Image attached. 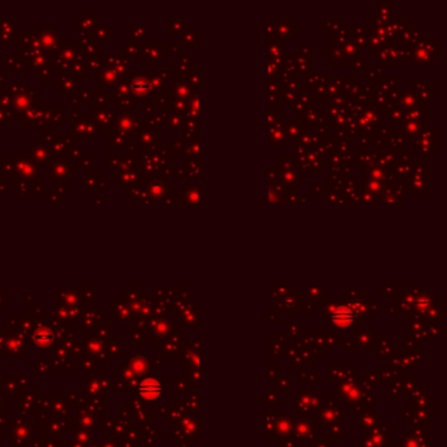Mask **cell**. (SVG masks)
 I'll list each match as a JSON object with an SVG mask.
<instances>
[{
  "label": "cell",
  "instance_id": "cell-1",
  "mask_svg": "<svg viewBox=\"0 0 447 447\" xmlns=\"http://www.w3.org/2000/svg\"><path fill=\"white\" fill-rule=\"evenodd\" d=\"M9 97L12 113H25L28 109H31L32 100H35V92L29 89L28 84H17Z\"/></svg>",
  "mask_w": 447,
  "mask_h": 447
},
{
  "label": "cell",
  "instance_id": "cell-2",
  "mask_svg": "<svg viewBox=\"0 0 447 447\" xmlns=\"http://www.w3.org/2000/svg\"><path fill=\"white\" fill-rule=\"evenodd\" d=\"M13 158H15L13 162H11L13 169L19 172L21 177H24V181L31 182L32 180H36V181L40 180L38 168L32 160L24 159L23 156H13Z\"/></svg>",
  "mask_w": 447,
  "mask_h": 447
},
{
  "label": "cell",
  "instance_id": "cell-3",
  "mask_svg": "<svg viewBox=\"0 0 447 447\" xmlns=\"http://www.w3.org/2000/svg\"><path fill=\"white\" fill-rule=\"evenodd\" d=\"M89 117L93 120V123H97L100 127L106 129L110 127L113 121L117 118V116L113 113V110L110 108H103V106H97V108H92L89 110Z\"/></svg>",
  "mask_w": 447,
  "mask_h": 447
},
{
  "label": "cell",
  "instance_id": "cell-4",
  "mask_svg": "<svg viewBox=\"0 0 447 447\" xmlns=\"http://www.w3.org/2000/svg\"><path fill=\"white\" fill-rule=\"evenodd\" d=\"M49 31H46L45 27H42L43 32H42L41 35H38V38H40V42H41V46L42 49L45 50L46 53H53V51H57L58 50V45H59V36L55 31H54L53 28L49 27Z\"/></svg>",
  "mask_w": 447,
  "mask_h": 447
},
{
  "label": "cell",
  "instance_id": "cell-5",
  "mask_svg": "<svg viewBox=\"0 0 447 447\" xmlns=\"http://www.w3.org/2000/svg\"><path fill=\"white\" fill-rule=\"evenodd\" d=\"M80 87V79L76 76H61L59 79L55 80V88L61 91V93H78V89Z\"/></svg>",
  "mask_w": 447,
  "mask_h": 447
},
{
  "label": "cell",
  "instance_id": "cell-6",
  "mask_svg": "<svg viewBox=\"0 0 447 447\" xmlns=\"http://www.w3.org/2000/svg\"><path fill=\"white\" fill-rule=\"evenodd\" d=\"M16 20L3 19L0 20V45L4 46V42H8L7 45L11 46V42L16 36Z\"/></svg>",
  "mask_w": 447,
  "mask_h": 447
},
{
  "label": "cell",
  "instance_id": "cell-7",
  "mask_svg": "<svg viewBox=\"0 0 447 447\" xmlns=\"http://www.w3.org/2000/svg\"><path fill=\"white\" fill-rule=\"evenodd\" d=\"M32 162L37 165H47L50 162V150L46 144H32L31 146Z\"/></svg>",
  "mask_w": 447,
  "mask_h": 447
},
{
  "label": "cell",
  "instance_id": "cell-8",
  "mask_svg": "<svg viewBox=\"0 0 447 447\" xmlns=\"http://www.w3.org/2000/svg\"><path fill=\"white\" fill-rule=\"evenodd\" d=\"M139 394L147 400H154L160 394V383L155 379H146L139 386Z\"/></svg>",
  "mask_w": 447,
  "mask_h": 447
},
{
  "label": "cell",
  "instance_id": "cell-9",
  "mask_svg": "<svg viewBox=\"0 0 447 447\" xmlns=\"http://www.w3.org/2000/svg\"><path fill=\"white\" fill-rule=\"evenodd\" d=\"M96 80L97 83H100L103 87H110V85H114V84H118L121 81V76L118 75L117 72L110 70L109 67H104L100 72H97V76H96Z\"/></svg>",
  "mask_w": 447,
  "mask_h": 447
},
{
  "label": "cell",
  "instance_id": "cell-10",
  "mask_svg": "<svg viewBox=\"0 0 447 447\" xmlns=\"http://www.w3.org/2000/svg\"><path fill=\"white\" fill-rule=\"evenodd\" d=\"M74 133L76 131V138H80V137H84V135H87V137H95L96 134L93 133V129L96 127V125L93 122H89L87 121L84 118L79 120V121H74Z\"/></svg>",
  "mask_w": 447,
  "mask_h": 447
},
{
  "label": "cell",
  "instance_id": "cell-11",
  "mask_svg": "<svg viewBox=\"0 0 447 447\" xmlns=\"http://www.w3.org/2000/svg\"><path fill=\"white\" fill-rule=\"evenodd\" d=\"M134 120L131 117V114H125V116H118L116 118V130L118 133H122L127 135V134H131V131L134 130Z\"/></svg>",
  "mask_w": 447,
  "mask_h": 447
},
{
  "label": "cell",
  "instance_id": "cell-12",
  "mask_svg": "<svg viewBox=\"0 0 447 447\" xmlns=\"http://www.w3.org/2000/svg\"><path fill=\"white\" fill-rule=\"evenodd\" d=\"M332 320L338 326H346L352 323L353 314L348 308H340V310L334 311L333 315H332Z\"/></svg>",
  "mask_w": 447,
  "mask_h": 447
},
{
  "label": "cell",
  "instance_id": "cell-13",
  "mask_svg": "<svg viewBox=\"0 0 447 447\" xmlns=\"http://www.w3.org/2000/svg\"><path fill=\"white\" fill-rule=\"evenodd\" d=\"M49 177L51 180H62V181H65L66 178L69 177V167L66 165L65 163H57L55 165L51 167L50 169V173H49Z\"/></svg>",
  "mask_w": 447,
  "mask_h": 447
},
{
  "label": "cell",
  "instance_id": "cell-14",
  "mask_svg": "<svg viewBox=\"0 0 447 447\" xmlns=\"http://www.w3.org/2000/svg\"><path fill=\"white\" fill-rule=\"evenodd\" d=\"M112 33H113L112 32V25H108V27L103 25V27L97 28V29L93 31V40L92 41L96 42L97 45H99V42H108L112 40V38L108 37V35L112 36Z\"/></svg>",
  "mask_w": 447,
  "mask_h": 447
},
{
  "label": "cell",
  "instance_id": "cell-15",
  "mask_svg": "<svg viewBox=\"0 0 447 447\" xmlns=\"http://www.w3.org/2000/svg\"><path fill=\"white\" fill-rule=\"evenodd\" d=\"M126 140L129 142V138L125 134L116 133L109 138V148H122L126 144Z\"/></svg>",
  "mask_w": 447,
  "mask_h": 447
},
{
  "label": "cell",
  "instance_id": "cell-16",
  "mask_svg": "<svg viewBox=\"0 0 447 447\" xmlns=\"http://www.w3.org/2000/svg\"><path fill=\"white\" fill-rule=\"evenodd\" d=\"M36 340H37V342L38 344H41V345H47V344H50V340H51V334L50 333H47V336H41V337H40V336H36Z\"/></svg>",
  "mask_w": 447,
  "mask_h": 447
}]
</instances>
